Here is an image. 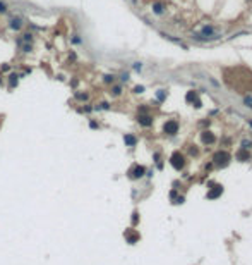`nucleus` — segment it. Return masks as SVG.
<instances>
[{
    "instance_id": "obj_1",
    "label": "nucleus",
    "mask_w": 252,
    "mask_h": 265,
    "mask_svg": "<svg viewBox=\"0 0 252 265\" xmlns=\"http://www.w3.org/2000/svg\"><path fill=\"white\" fill-rule=\"evenodd\" d=\"M170 164L173 165L177 171H180V169H184V165H185V158H184V155L178 152H175L173 155L170 157Z\"/></svg>"
},
{
    "instance_id": "obj_2",
    "label": "nucleus",
    "mask_w": 252,
    "mask_h": 265,
    "mask_svg": "<svg viewBox=\"0 0 252 265\" xmlns=\"http://www.w3.org/2000/svg\"><path fill=\"white\" fill-rule=\"evenodd\" d=\"M213 162H215L216 165H219V167H223V165H226L230 162V155L226 152H216L215 157H213Z\"/></svg>"
},
{
    "instance_id": "obj_3",
    "label": "nucleus",
    "mask_w": 252,
    "mask_h": 265,
    "mask_svg": "<svg viewBox=\"0 0 252 265\" xmlns=\"http://www.w3.org/2000/svg\"><path fill=\"white\" fill-rule=\"evenodd\" d=\"M209 186H211V190H209V193H208V198H209V200H213V198H218L219 194L223 193V188L219 186V184L209 183Z\"/></svg>"
},
{
    "instance_id": "obj_4",
    "label": "nucleus",
    "mask_w": 252,
    "mask_h": 265,
    "mask_svg": "<svg viewBox=\"0 0 252 265\" xmlns=\"http://www.w3.org/2000/svg\"><path fill=\"white\" fill-rule=\"evenodd\" d=\"M146 172V169L142 167V165H134V169H130L129 176L132 177V179H139V177H142Z\"/></svg>"
},
{
    "instance_id": "obj_5",
    "label": "nucleus",
    "mask_w": 252,
    "mask_h": 265,
    "mask_svg": "<svg viewBox=\"0 0 252 265\" xmlns=\"http://www.w3.org/2000/svg\"><path fill=\"white\" fill-rule=\"evenodd\" d=\"M163 131L167 133V135H175V133L178 131V124L175 122V121H168V122H165Z\"/></svg>"
},
{
    "instance_id": "obj_6",
    "label": "nucleus",
    "mask_w": 252,
    "mask_h": 265,
    "mask_svg": "<svg viewBox=\"0 0 252 265\" xmlns=\"http://www.w3.org/2000/svg\"><path fill=\"white\" fill-rule=\"evenodd\" d=\"M201 141L204 145H211V143H215V135H213L211 131H204L202 135H201Z\"/></svg>"
},
{
    "instance_id": "obj_7",
    "label": "nucleus",
    "mask_w": 252,
    "mask_h": 265,
    "mask_svg": "<svg viewBox=\"0 0 252 265\" xmlns=\"http://www.w3.org/2000/svg\"><path fill=\"white\" fill-rule=\"evenodd\" d=\"M137 121H139L141 126H146V127L153 124V117L148 116V114H139V116H137Z\"/></svg>"
},
{
    "instance_id": "obj_8",
    "label": "nucleus",
    "mask_w": 252,
    "mask_h": 265,
    "mask_svg": "<svg viewBox=\"0 0 252 265\" xmlns=\"http://www.w3.org/2000/svg\"><path fill=\"white\" fill-rule=\"evenodd\" d=\"M125 238H127V241L132 244V243H136L137 239H139V234H137L136 231H132V229H129V231H125Z\"/></svg>"
},
{
    "instance_id": "obj_9",
    "label": "nucleus",
    "mask_w": 252,
    "mask_h": 265,
    "mask_svg": "<svg viewBox=\"0 0 252 265\" xmlns=\"http://www.w3.org/2000/svg\"><path fill=\"white\" fill-rule=\"evenodd\" d=\"M9 26H11V30L19 31L22 28V21H21V19H11V24H9Z\"/></svg>"
},
{
    "instance_id": "obj_10",
    "label": "nucleus",
    "mask_w": 252,
    "mask_h": 265,
    "mask_svg": "<svg viewBox=\"0 0 252 265\" xmlns=\"http://www.w3.org/2000/svg\"><path fill=\"white\" fill-rule=\"evenodd\" d=\"M237 158H238L240 162H242V160L245 162V160H249V158H250V153H249L247 150H240V152L237 153Z\"/></svg>"
},
{
    "instance_id": "obj_11",
    "label": "nucleus",
    "mask_w": 252,
    "mask_h": 265,
    "mask_svg": "<svg viewBox=\"0 0 252 265\" xmlns=\"http://www.w3.org/2000/svg\"><path fill=\"white\" fill-rule=\"evenodd\" d=\"M124 141H125V145H129V146H134V145H136V138H134V136H130V135H125V136H124Z\"/></svg>"
},
{
    "instance_id": "obj_12",
    "label": "nucleus",
    "mask_w": 252,
    "mask_h": 265,
    "mask_svg": "<svg viewBox=\"0 0 252 265\" xmlns=\"http://www.w3.org/2000/svg\"><path fill=\"white\" fill-rule=\"evenodd\" d=\"M185 100L187 102H194V103H196V102H197V93H196V91H189L187 97H185Z\"/></svg>"
},
{
    "instance_id": "obj_13",
    "label": "nucleus",
    "mask_w": 252,
    "mask_h": 265,
    "mask_svg": "<svg viewBox=\"0 0 252 265\" xmlns=\"http://www.w3.org/2000/svg\"><path fill=\"white\" fill-rule=\"evenodd\" d=\"M14 86H17V76L11 74L9 76V88H14Z\"/></svg>"
},
{
    "instance_id": "obj_14",
    "label": "nucleus",
    "mask_w": 252,
    "mask_h": 265,
    "mask_svg": "<svg viewBox=\"0 0 252 265\" xmlns=\"http://www.w3.org/2000/svg\"><path fill=\"white\" fill-rule=\"evenodd\" d=\"M154 12L156 14H161L163 12V4H154Z\"/></svg>"
},
{
    "instance_id": "obj_15",
    "label": "nucleus",
    "mask_w": 252,
    "mask_h": 265,
    "mask_svg": "<svg viewBox=\"0 0 252 265\" xmlns=\"http://www.w3.org/2000/svg\"><path fill=\"white\" fill-rule=\"evenodd\" d=\"M120 91H122V90H120V86H115V88H113V90H111L110 93L113 95V97H117V95H120Z\"/></svg>"
},
{
    "instance_id": "obj_16",
    "label": "nucleus",
    "mask_w": 252,
    "mask_h": 265,
    "mask_svg": "<svg viewBox=\"0 0 252 265\" xmlns=\"http://www.w3.org/2000/svg\"><path fill=\"white\" fill-rule=\"evenodd\" d=\"M96 108H103V110H108V108H110V105H108L106 103V102H101V103L100 105H98V107Z\"/></svg>"
},
{
    "instance_id": "obj_17",
    "label": "nucleus",
    "mask_w": 252,
    "mask_h": 265,
    "mask_svg": "<svg viewBox=\"0 0 252 265\" xmlns=\"http://www.w3.org/2000/svg\"><path fill=\"white\" fill-rule=\"evenodd\" d=\"M5 12H7V5L4 2H0V14H5Z\"/></svg>"
},
{
    "instance_id": "obj_18",
    "label": "nucleus",
    "mask_w": 252,
    "mask_h": 265,
    "mask_svg": "<svg viewBox=\"0 0 252 265\" xmlns=\"http://www.w3.org/2000/svg\"><path fill=\"white\" fill-rule=\"evenodd\" d=\"M76 98H77V100H86L88 95H86V93H76Z\"/></svg>"
},
{
    "instance_id": "obj_19",
    "label": "nucleus",
    "mask_w": 252,
    "mask_h": 265,
    "mask_svg": "<svg viewBox=\"0 0 252 265\" xmlns=\"http://www.w3.org/2000/svg\"><path fill=\"white\" fill-rule=\"evenodd\" d=\"M22 36H24V38H22L24 41H31V36H33V34H31V33H26V34H22Z\"/></svg>"
},
{
    "instance_id": "obj_20",
    "label": "nucleus",
    "mask_w": 252,
    "mask_h": 265,
    "mask_svg": "<svg viewBox=\"0 0 252 265\" xmlns=\"http://www.w3.org/2000/svg\"><path fill=\"white\" fill-rule=\"evenodd\" d=\"M105 83H113V76L106 74V76H105Z\"/></svg>"
},
{
    "instance_id": "obj_21",
    "label": "nucleus",
    "mask_w": 252,
    "mask_h": 265,
    "mask_svg": "<svg viewBox=\"0 0 252 265\" xmlns=\"http://www.w3.org/2000/svg\"><path fill=\"white\" fill-rule=\"evenodd\" d=\"M134 91H136V93H142V91H144V88H142V86H136V88H134Z\"/></svg>"
},
{
    "instance_id": "obj_22",
    "label": "nucleus",
    "mask_w": 252,
    "mask_h": 265,
    "mask_svg": "<svg viewBox=\"0 0 252 265\" xmlns=\"http://www.w3.org/2000/svg\"><path fill=\"white\" fill-rule=\"evenodd\" d=\"M156 97H158V100H163V98H165V93H163V91H161V93L158 91V95H156Z\"/></svg>"
},
{
    "instance_id": "obj_23",
    "label": "nucleus",
    "mask_w": 252,
    "mask_h": 265,
    "mask_svg": "<svg viewBox=\"0 0 252 265\" xmlns=\"http://www.w3.org/2000/svg\"><path fill=\"white\" fill-rule=\"evenodd\" d=\"M89 126H91V127H93V129H96V127H98V124H96V122H94V121H91V124H89Z\"/></svg>"
},
{
    "instance_id": "obj_24",
    "label": "nucleus",
    "mask_w": 252,
    "mask_h": 265,
    "mask_svg": "<svg viewBox=\"0 0 252 265\" xmlns=\"http://www.w3.org/2000/svg\"><path fill=\"white\" fill-rule=\"evenodd\" d=\"M24 52H31V45H24Z\"/></svg>"
}]
</instances>
